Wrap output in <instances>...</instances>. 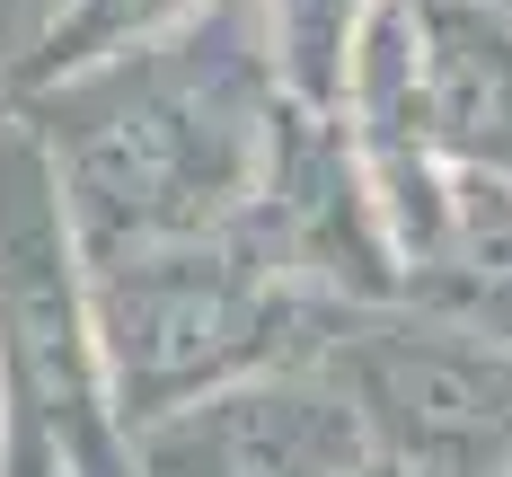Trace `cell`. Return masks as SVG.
<instances>
[{
	"label": "cell",
	"mask_w": 512,
	"mask_h": 477,
	"mask_svg": "<svg viewBox=\"0 0 512 477\" xmlns=\"http://www.w3.org/2000/svg\"><path fill=\"white\" fill-rule=\"evenodd\" d=\"M53 98L89 106L80 124L36 115L53 142V177H62V204L80 230V257L195 239V230L256 212V195H265L283 89L265 71L256 18L230 0Z\"/></svg>",
	"instance_id": "1"
},
{
	"label": "cell",
	"mask_w": 512,
	"mask_h": 477,
	"mask_svg": "<svg viewBox=\"0 0 512 477\" xmlns=\"http://www.w3.org/2000/svg\"><path fill=\"white\" fill-rule=\"evenodd\" d=\"M336 310L345 301L318 292L256 212L195 239L89 257V318H98L106 389L124 424L159 416L195 389H221L239 371L309 363Z\"/></svg>",
	"instance_id": "2"
},
{
	"label": "cell",
	"mask_w": 512,
	"mask_h": 477,
	"mask_svg": "<svg viewBox=\"0 0 512 477\" xmlns=\"http://www.w3.org/2000/svg\"><path fill=\"white\" fill-rule=\"evenodd\" d=\"M0 424L9 477H133L106 389L89 257L36 106H0Z\"/></svg>",
	"instance_id": "3"
},
{
	"label": "cell",
	"mask_w": 512,
	"mask_h": 477,
	"mask_svg": "<svg viewBox=\"0 0 512 477\" xmlns=\"http://www.w3.org/2000/svg\"><path fill=\"white\" fill-rule=\"evenodd\" d=\"M309 363L345 389L362 442L424 477H495L512 460V336L415 301H345Z\"/></svg>",
	"instance_id": "4"
},
{
	"label": "cell",
	"mask_w": 512,
	"mask_h": 477,
	"mask_svg": "<svg viewBox=\"0 0 512 477\" xmlns=\"http://www.w3.org/2000/svg\"><path fill=\"white\" fill-rule=\"evenodd\" d=\"M124 460L133 477H345L371 442L318 363H274L124 424Z\"/></svg>",
	"instance_id": "5"
},
{
	"label": "cell",
	"mask_w": 512,
	"mask_h": 477,
	"mask_svg": "<svg viewBox=\"0 0 512 477\" xmlns=\"http://www.w3.org/2000/svg\"><path fill=\"white\" fill-rule=\"evenodd\" d=\"M433 151L512 186V0H415Z\"/></svg>",
	"instance_id": "6"
},
{
	"label": "cell",
	"mask_w": 512,
	"mask_h": 477,
	"mask_svg": "<svg viewBox=\"0 0 512 477\" xmlns=\"http://www.w3.org/2000/svg\"><path fill=\"white\" fill-rule=\"evenodd\" d=\"M204 9H221V0H53L45 27L27 36V53L9 62V98H53V89L106 71V62L195 27Z\"/></svg>",
	"instance_id": "7"
},
{
	"label": "cell",
	"mask_w": 512,
	"mask_h": 477,
	"mask_svg": "<svg viewBox=\"0 0 512 477\" xmlns=\"http://www.w3.org/2000/svg\"><path fill=\"white\" fill-rule=\"evenodd\" d=\"M362 9H371V0H248L265 71H274V89L292 106L336 115L345 62H354V36H362Z\"/></svg>",
	"instance_id": "8"
},
{
	"label": "cell",
	"mask_w": 512,
	"mask_h": 477,
	"mask_svg": "<svg viewBox=\"0 0 512 477\" xmlns=\"http://www.w3.org/2000/svg\"><path fill=\"white\" fill-rule=\"evenodd\" d=\"M345 477H424V469H398V460H380V451H371V460H354Z\"/></svg>",
	"instance_id": "9"
},
{
	"label": "cell",
	"mask_w": 512,
	"mask_h": 477,
	"mask_svg": "<svg viewBox=\"0 0 512 477\" xmlns=\"http://www.w3.org/2000/svg\"><path fill=\"white\" fill-rule=\"evenodd\" d=\"M0 477H9V424H0Z\"/></svg>",
	"instance_id": "10"
},
{
	"label": "cell",
	"mask_w": 512,
	"mask_h": 477,
	"mask_svg": "<svg viewBox=\"0 0 512 477\" xmlns=\"http://www.w3.org/2000/svg\"><path fill=\"white\" fill-rule=\"evenodd\" d=\"M0 106H9V62H0Z\"/></svg>",
	"instance_id": "11"
}]
</instances>
